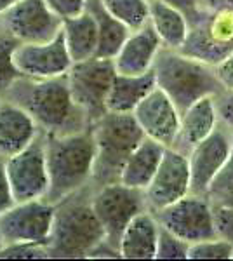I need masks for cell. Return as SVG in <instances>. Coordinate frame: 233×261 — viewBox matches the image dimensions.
I'll list each match as a JSON object with an SVG mask.
<instances>
[{
    "label": "cell",
    "mask_w": 233,
    "mask_h": 261,
    "mask_svg": "<svg viewBox=\"0 0 233 261\" xmlns=\"http://www.w3.org/2000/svg\"><path fill=\"white\" fill-rule=\"evenodd\" d=\"M54 216L56 205L44 199L16 202L9 211L0 216V233L4 244H39L47 247Z\"/></svg>",
    "instance_id": "9"
},
{
    "label": "cell",
    "mask_w": 233,
    "mask_h": 261,
    "mask_svg": "<svg viewBox=\"0 0 233 261\" xmlns=\"http://www.w3.org/2000/svg\"><path fill=\"white\" fill-rule=\"evenodd\" d=\"M75 195L56 205L47 246L53 258H89L97 246L107 241V231L96 216L91 200L75 199Z\"/></svg>",
    "instance_id": "5"
},
{
    "label": "cell",
    "mask_w": 233,
    "mask_h": 261,
    "mask_svg": "<svg viewBox=\"0 0 233 261\" xmlns=\"http://www.w3.org/2000/svg\"><path fill=\"white\" fill-rule=\"evenodd\" d=\"M162 47V42L150 23L131 32L124 45L113 58L117 73L141 75L153 70L155 60Z\"/></svg>",
    "instance_id": "16"
},
{
    "label": "cell",
    "mask_w": 233,
    "mask_h": 261,
    "mask_svg": "<svg viewBox=\"0 0 233 261\" xmlns=\"http://www.w3.org/2000/svg\"><path fill=\"white\" fill-rule=\"evenodd\" d=\"M2 98L28 112L45 134H71L91 127L86 112L73 101L66 75L56 79L23 75Z\"/></svg>",
    "instance_id": "1"
},
{
    "label": "cell",
    "mask_w": 233,
    "mask_h": 261,
    "mask_svg": "<svg viewBox=\"0 0 233 261\" xmlns=\"http://www.w3.org/2000/svg\"><path fill=\"white\" fill-rule=\"evenodd\" d=\"M2 101H4V98H2V96H0V105H2Z\"/></svg>",
    "instance_id": "39"
},
{
    "label": "cell",
    "mask_w": 233,
    "mask_h": 261,
    "mask_svg": "<svg viewBox=\"0 0 233 261\" xmlns=\"http://www.w3.org/2000/svg\"><path fill=\"white\" fill-rule=\"evenodd\" d=\"M115 75L117 70L113 60L97 56L73 63L66 73L73 101L86 112L91 124L108 112L107 99Z\"/></svg>",
    "instance_id": "6"
},
{
    "label": "cell",
    "mask_w": 233,
    "mask_h": 261,
    "mask_svg": "<svg viewBox=\"0 0 233 261\" xmlns=\"http://www.w3.org/2000/svg\"><path fill=\"white\" fill-rule=\"evenodd\" d=\"M233 148V133L219 122L211 136L193 146L188 153L192 172V193L207 195L216 176L230 161Z\"/></svg>",
    "instance_id": "13"
},
{
    "label": "cell",
    "mask_w": 233,
    "mask_h": 261,
    "mask_svg": "<svg viewBox=\"0 0 233 261\" xmlns=\"http://www.w3.org/2000/svg\"><path fill=\"white\" fill-rule=\"evenodd\" d=\"M4 164L16 202L45 199L49 190V172L44 133L19 153L6 159Z\"/></svg>",
    "instance_id": "10"
},
{
    "label": "cell",
    "mask_w": 233,
    "mask_h": 261,
    "mask_svg": "<svg viewBox=\"0 0 233 261\" xmlns=\"http://www.w3.org/2000/svg\"><path fill=\"white\" fill-rule=\"evenodd\" d=\"M14 204L16 199H14V193H12L9 178H7L6 164H4V159H0V216L9 211Z\"/></svg>",
    "instance_id": "33"
},
{
    "label": "cell",
    "mask_w": 233,
    "mask_h": 261,
    "mask_svg": "<svg viewBox=\"0 0 233 261\" xmlns=\"http://www.w3.org/2000/svg\"><path fill=\"white\" fill-rule=\"evenodd\" d=\"M49 190L44 200L58 205L92 181L96 145L91 127L71 134H45Z\"/></svg>",
    "instance_id": "2"
},
{
    "label": "cell",
    "mask_w": 233,
    "mask_h": 261,
    "mask_svg": "<svg viewBox=\"0 0 233 261\" xmlns=\"http://www.w3.org/2000/svg\"><path fill=\"white\" fill-rule=\"evenodd\" d=\"M157 87L153 70L141 75L117 73L108 92L107 110L117 113H133L136 107Z\"/></svg>",
    "instance_id": "21"
},
{
    "label": "cell",
    "mask_w": 233,
    "mask_h": 261,
    "mask_svg": "<svg viewBox=\"0 0 233 261\" xmlns=\"http://www.w3.org/2000/svg\"><path fill=\"white\" fill-rule=\"evenodd\" d=\"M63 35L73 63L86 61L96 56L99 33H97L96 18L91 11L63 21Z\"/></svg>",
    "instance_id": "23"
},
{
    "label": "cell",
    "mask_w": 233,
    "mask_h": 261,
    "mask_svg": "<svg viewBox=\"0 0 233 261\" xmlns=\"http://www.w3.org/2000/svg\"><path fill=\"white\" fill-rule=\"evenodd\" d=\"M150 24L165 49L179 50L190 32L188 16L165 0H150Z\"/></svg>",
    "instance_id": "22"
},
{
    "label": "cell",
    "mask_w": 233,
    "mask_h": 261,
    "mask_svg": "<svg viewBox=\"0 0 233 261\" xmlns=\"http://www.w3.org/2000/svg\"><path fill=\"white\" fill-rule=\"evenodd\" d=\"M153 73L157 87L174 101L181 113L195 101L224 91L214 66L193 60L176 49H160L153 65Z\"/></svg>",
    "instance_id": "4"
},
{
    "label": "cell",
    "mask_w": 233,
    "mask_h": 261,
    "mask_svg": "<svg viewBox=\"0 0 233 261\" xmlns=\"http://www.w3.org/2000/svg\"><path fill=\"white\" fill-rule=\"evenodd\" d=\"M155 216L160 226L172 231L188 244L218 237L214 204L207 195L188 193L174 204L157 211Z\"/></svg>",
    "instance_id": "8"
},
{
    "label": "cell",
    "mask_w": 233,
    "mask_h": 261,
    "mask_svg": "<svg viewBox=\"0 0 233 261\" xmlns=\"http://www.w3.org/2000/svg\"><path fill=\"white\" fill-rule=\"evenodd\" d=\"M110 16L131 32L150 23V0H99Z\"/></svg>",
    "instance_id": "25"
},
{
    "label": "cell",
    "mask_w": 233,
    "mask_h": 261,
    "mask_svg": "<svg viewBox=\"0 0 233 261\" xmlns=\"http://www.w3.org/2000/svg\"><path fill=\"white\" fill-rule=\"evenodd\" d=\"M218 204H228V205H231V207H233V195L228 197V199H224L223 202H218Z\"/></svg>",
    "instance_id": "37"
},
{
    "label": "cell",
    "mask_w": 233,
    "mask_h": 261,
    "mask_svg": "<svg viewBox=\"0 0 233 261\" xmlns=\"http://www.w3.org/2000/svg\"><path fill=\"white\" fill-rule=\"evenodd\" d=\"M164 153V145L151 138H145L127 159L120 174V183L131 188H138V190H146L162 162Z\"/></svg>",
    "instance_id": "20"
},
{
    "label": "cell",
    "mask_w": 233,
    "mask_h": 261,
    "mask_svg": "<svg viewBox=\"0 0 233 261\" xmlns=\"http://www.w3.org/2000/svg\"><path fill=\"white\" fill-rule=\"evenodd\" d=\"M218 125L219 117L216 108V96H205L195 101L192 107L181 113V130L176 148L190 153V150L211 136Z\"/></svg>",
    "instance_id": "19"
},
{
    "label": "cell",
    "mask_w": 233,
    "mask_h": 261,
    "mask_svg": "<svg viewBox=\"0 0 233 261\" xmlns=\"http://www.w3.org/2000/svg\"><path fill=\"white\" fill-rule=\"evenodd\" d=\"M0 258H49V249L39 244H11L4 246Z\"/></svg>",
    "instance_id": "29"
},
{
    "label": "cell",
    "mask_w": 233,
    "mask_h": 261,
    "mask_svg": "<svg viewBox=\"0 0 233 261\" xmlns=\"http://www.w3.org/2000/svg\"><path fill=\"white\" fill-rule=\"evenodd\" d=\"M14 63L24 77L56 79L65 77L73 61L66 49L65 35L61 32L49 42L19 44L14 50Z\"/></svg>",
    "instance_id": "14"
},
{
    "label": "cell",
    "mask_w": 233,
    "mask_h": 261,
    "mask_svg": "<svg viewBox=\"0 0 233 261\" xmlns=\"http://www.w3.org/2000/svg\"><path fill=\"white\" fill-rule=\"evenodd\" d=\"M18 45L19 42L14 37L0 28V96H4V92L19 77H23L14 63V50Z\"/></svg>",
    "instance_id": "26"
},
{
    "label": "cell",
    "mask_w": 233,
    "mask_h": 261,
    "mask_svg": "<svg viewBox=\"0 0 233 261\" xmlns=\"http://www.w3.org/2000/svg\"><path fill=\"white\" fill-rule=\"evenodd\" d=\"M188 242H185L183 239H179L172 231L160 226L155 259H188Z\"/></svg>",
    "instance_id": "28"
},
{
    "label": "cell",
    "mask_w": 233,
    "mask_h": 261,
    "mask_svg": "<svg viewBox=\"0 0 233 261\" xmlns=\"http://www.w3.org/2000/svg\"><path fill=\"white\" fill-rule=\"evenodd\" d=\"M0 28L19 44L49 42L61 32L63 19L58 18L44 0H19L0 16Z\"/></svg>",
    "instance_id": "11"
},
{
    "label": "cell",
    "mask_w": 233,
    "mask_h": 261,
    "mask_svg": "<svg viewBox=\"0 0 233 261\" xmlns=\"http://www.w3.org/2000/svg\"><path fill=\"white\" fill-rule=\"evenodd\" d=\"M200 7L207 12L233 11V0H198Z\"/></svg>",
    "instance_id": "35"
},
{
    "label": "cell",
    "mask_w": 233,
    "mask_h": 261,
    "mask_svg": "<svg viewBox=\"0 0 233 261\" xmlns=\"http://www.w3.org/2000/svg\"><path fill=\"white\" fill-rule=\"evenodd\" d=\"M91 204L101 225L105 226L107 242L117 249L131 220L148 209L145 190L131 188L120 181L96 187V192L91 195Z\"/></svg>",
    "instance_id": "7"
},
{
    "label": "cell",
    "mask_w": 233,
    "mask_h": 261,
    "mask_svg": "<svg viewBox=\"0 0 233 261\" xmlns=\"http://www.w3.org/2000/svg\"><path fill=\"white\" fill-rule=\"evenodd\" d=\"M216 108L219 122L233 133V91H221L216 94Z\"/></svg>",
    "instance_id": "32"
},
{
    "label": "cell",
    "mask_w": 233,
    "mask_h": 261,
    "mask_svg": "<svg viewBox=\"0 0 233 261\" xmlns=\"http://www.w3.org/2000/svg\"><path fill=\"white\" fill-rule=\"evenodd\" d=\"M216 75L221 82L224 91H233V53L226 60H223L218 66H214Z\"/></svg>",
    "instance_id": "34"
},
{
    "label": "cell",
    "mask_w": 233,
    "mask_h": 261,
    "mask_svg": "<svg viewBox=\"0 0 233 261\" xmlns=\"http://www.w3.org/2000/svg\"><path fill=\"white\" fill-rule=\"evenodd\" d=\"M44 2L58 18L65 21L86 12L89 0H44Z\"/></svg>",
    "instance_id": "31"
},
{
    "label": "cell",
    "mask_w": 233,
    "mask_h": 261,
    "mask_svg": "<svg viewBox=\"0 0 233 261\" xmlns=\"http://www.w3.org/2000/svg\"><path fill=\"white\" fill-rule=\"evenodd\" d=\"M146 138L165 148L176 146L181 130V112L160 87H155L133 112Z\"/></svg>",
    "instance_id": "15"
},
{
    "label": "cell",
    "mask_w": 233,
    "mask_h": 261,
    "mask_svg": "<svg viewBox=\"0 0 233 261\" xmlns=\"http://www.w3.org/2000/svg\"><path fill=\"white\" fill-rule=\"evenodd\" d=\"M87 11L92 12L97 23V33H99V42H97V58H105V60H113L117 53L124 45V42L129 37L131 30L117 21L113 16H110L105 7L101 6L99 0H89Z\"/></svg>",
    "instance_id": "24"
},
{
    "label": "cell",
    "mask_w": 233,
    "mask_h": 261,
    "mask_svg": "<svg viewBox=\"0 0 233 261\" xmlns=\"http://www.w3.org/2000/svg\"><path fill=\"white\" fill-rule=\"evenodd\" d=\"M96 145L92 183L96 187L118 183L127 159L145 140L134 113L107 112L91 124Z\"/></svg>",
    "instance_id": "3"
},
{
    "label": "cell",
    "mask_w": 233,
    "mask_h": 261,
    "mask_svg": "<svg viewBox=\"0 0 233 261\" xmlns=\"http://www.w3.org/2000/svg\"><path fill=\"white\" fill-rule=\"evenodd\" d=\"M188 259H233V244L221 237L190 244Z\"/></svg>",
    "instance_id": "27"
},
{
    "label": "cell",
    "mask_w": 233,
    "mask_h": 261,
    "mask_svg": "<svg viewBox=\"0 0 233 261\" xmlns=\"http://www.w3.org/2000/svg\"><path fill=\"white\" fill-rule=\"evenodd\" d=\"M42 133L28 112L11 101L0 105V159L19 153Z\"/></svg>",
    "instance_id": "17"
},
{
    "label": "cell",
    "mask_w": 233,
    "mask_h": 261,
    "mask_svg": "<svg viewBox=\"0 0 233 261\" xmlns=\"http://www.w3.org/2000/svg\"><path fill=\"white\" fill-rule=\"evenodd\" d=\"M4 246H6V244H4V239H2V233H0V251L4 249Z\"/></svg>",
    "instance_id": "38"
},
{
    "label": "cell",
    "mask_w": 233,
    "mask_h": 261,
    "mask_svg": "<svg viewBox=\"0 0 233 261\" xmlns=\"http://www.w3.org/2000/svg\"><path fill=\"white\" fill-rule=\"evenodd\" d=\"M192 193V172L188 153L176 146L165 148L159 169L145 190L150 211H160Z\"/></svg>",
    "instance_id": "12"
},
{
    "label": "cell",
    "mask_w": 233,
    "mask_h": 261,
    "mask_svg": "<svg viewBox=\"0 0 233 261\" xmlns=\"http://www.w3.org/2000/svg\"><path fill=\"white\" fill-rule=\"evenodd\" d=\"M214 221L218 237L233 244V207L228 204H214Z\"/></svg>",
    "instance_id": "30"
},
{
    "label": "cell",
    "mask_w": 233,
    "mask_h": 261,
    "mask_svg": "<svg viewBox=\"0 0 233 261\" xmlns=\"http://www.w3.org/2000/svg\"><path fill=\"white\" fill-rule=\"evenodd\" d=\"M160 223L155 213L146 209L131 220L118 242L120 256L125 259H155Z\"/></svg>",
    "instance_id": "18"
},
{
    "label": "cell",
    "mask_w": 233,
    "mask_h": 261,
    "mask_svg": "<svg viewBox=\"0 0 233 261\" xmlns=\"http://www.w3.org/2000/svg\"><path fill=\"white\" fill-rule=\"evenodd\" d=\"M19 0H0V16L4 14V12H7L11 9L12 6H16Z\"/></svg>",
    "instance_id": "36"
}]
</instances>
